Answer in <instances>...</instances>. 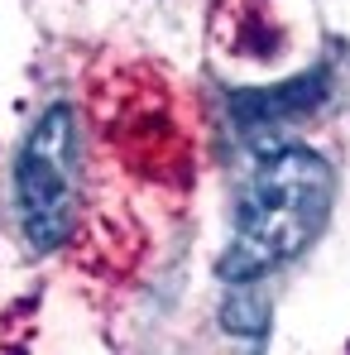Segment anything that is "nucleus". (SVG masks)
I'll return each instance as SVG.
<instances>
[{
	"label": "nucleus",
	"instance_id": "obj_1",
	"mask_svg": "<svg viewBox=\"0 0 350 355\" xmlns=\"http://www.w3.org/2000/svg\"><path fill=\"white\" fill-rule=\"evenodd\" d=\"M331 197H336V173L322 154L288 144L259 159L235 207V236L221 254V279L250 284L288 264L292 254H302L326 226Z\"/></svg>",
	"mask_w": 350,
	"mask_h": 355
},
{
	"label": "nucleus",
	"instance_id": "obj_2",
	"mask_svg": "<svg viewBox=\"0 0 350 355\" xmlns=\"http://www.w3.org/2000/svg\"><path fill=\"white\" fill-rule=\"evenodd\" d=\"M15 207L19 231L34 250H58L77 211V116L53 101L29 130L15 164Z\"/></svg>",
	"mask_w": 350,
	"mask_h": 355
}]
</instances>
